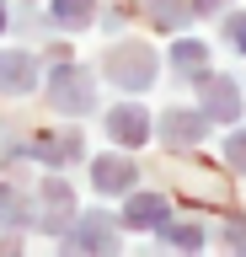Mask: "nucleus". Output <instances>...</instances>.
Wrapping results in <instances>:
<instances>
[{"label": "nucleus", "mask_w": 246, "mask_h": 257, "mask_svg": "<svg viewBox=\"0 0 246 257\" xmlns=\"http://www.w3.org/2000/svg\"><path fill=\"white\" fill-rule=\"evenodd\" d=\"M0 80H6V91H27V80H33V59H11V54H0Z\"/></svg>", "instance_id": "1"}, {"label": "nucleus", "mask_w": 246, "mask_h": 257, "mask_svg": "<svg viewBox=\"0 0 246 257\" xmlns=\"http://www.w3.org/2000/svg\"><path fill=\"white\" fill-rule=\"evenodd\" d=\"M113 134H118V140H145V112H118Z\"/></svg>", "instance_id": "2"}, {"label": "nucleus", "mask_w": 246, "mask_h": 257, "mask_svg": "<svg viewBox=\"0 0 246 257\" xmlns=\"http://www.w3.org/2000/svg\"><path fill=\"white\" fill-rule=\"evenodd\" d=\"M161 220V198H134L129 204V225H155Z\"/></svg>", "instance_id": "3"}]
</instances>
